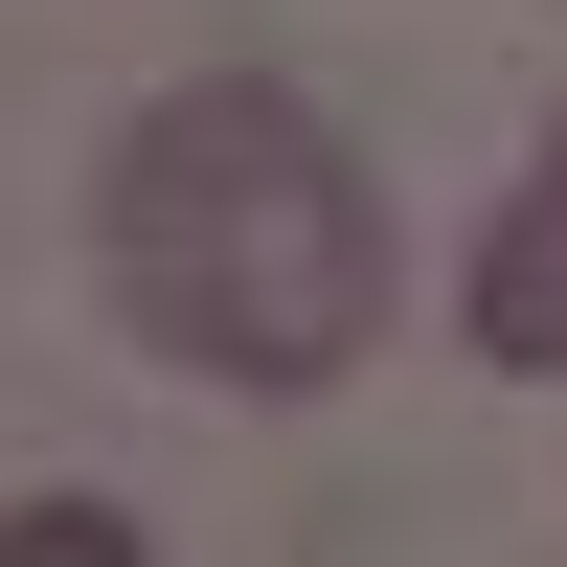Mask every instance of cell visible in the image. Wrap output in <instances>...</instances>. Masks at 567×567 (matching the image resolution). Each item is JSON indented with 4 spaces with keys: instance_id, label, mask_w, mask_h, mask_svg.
<instances>
[{
    "instance_id": "1",
    "label": "cell",
    "mask_w": 567,
    "mask_h": 567,
    "mask_svg": "<svg viewBox=\"0 0 567 567\" xmlns=\"http://www.w3.org/2000/svg\"><path fill=\"white\" fill-rule=\"evenodd\" d=\"M91 296L136 318V363L227 409H318L386 341V205H363L341 114L272 69H182L159 114L91 159Z\"/></svg>"
},
{
    "instance_id": "2",
    "label": "cell",
    "mask_w": 567,
    "mask_h": 567,
    "mask_svg": "<svg viewBox=\"0 0 567 567\" xmlns=\"http://www.w3.org/2000/svg\"><path fill=\"white\" fill-rule=\"evenodd\" d=\"M454 318H477V363H523V386H567V136H545V182H523V205L477 227Z\"/></svg>"
}]
</instances>
